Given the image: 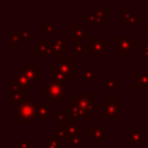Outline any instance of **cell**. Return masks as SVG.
Listing matches in <instances>:
<instances>
[{"instance_id":"obj_1","label":"cell","mask_w":148,"mask_h":148,"mask_svg":"<svg viewBox=\"0 0 148 148\" xmlns=\"http://www.w3.org/2000/svg\"><path fill=\"white\" fill-rule=\"evenodd\" d=\"M36 97L31 98H25L24 101L14 104V118L18 120L21 125L24 124H30L35 125L36 124Z\"/></svg>"},{"instance_id":"obj_2","label":"cell","mask_w":148,"mask_h":148,"mask_svg":"<svg viewBox=\"0 0 148 148\" xmlns=\"http://www.w3.org/2000/svg\"><path fill=\"white\" fill-rule=\"evenodd\" d=\"M67 86L68 83L57 82V81L51 80L50 82H47L45 86L40 88V92L45 94L51 99V103L61 104L62 99L67 97V91H66Z\"/></svg>"},{"instance_id":"obj_3","label":"cell","mask_w":148,"mask_h":148,"mask_svg":"<svg viewBox=\"0 0 148 148\" xmlns=\"http://www.w3.org/2000/svg\"><path fill=\"white\" fill-rule=\"evenodd\" d=\"M114 50L119 51L123 57H128L135 50V36L133 35H117L114 36Z\"/></svg>"},{"instance_id":"obj_4","label":"cell","mask_w":148,"mask_h":148,"mask_svg":"<svg viewBox=\"0 0 148 148\" xmlns=\"http://www.w3.org/2000/svg\"><path fill=\"white\" fill-rule=\"evenodd\" d=\"M103 118L106 119H120V98L119 97H105Z\"/></svg>"},{"instance_id":"obj_5","label":"cell","mask_w":148,"mask_h":148,"mask_svg":"<svg viewBox=\"0 0 148 148\" xmlns=\"http://www.w3.org/2000/svg\"><path fill=\"white\" fill-rule=\"evenodd\" d=\"M92 98H94V92H79L76 97L72 98V102L77 106L82 108L86 112L91 113L99 108V104L92 102Z\"/></svg>"},{"instance_id":"obj_6","label":"cell","mask_w":148,"mask_h":148,"mask_svg":"<svg viewBox=\"0 0 148 148\" xmlns=\"http://www.w3.org/2000/svg\"><path fill=\"white\" fill-rule=\"evenodd\" d=\"M18 71H21L29 80H31L36 84L42 80V68L40 66L36 65V61L34 60H25L24 64L20 66Z\"/></svg>"},{"instance_id":"obj_7","label":"cell","mask_w":148,"mask_h":148,"mask_svg":"<svg viewBox=\"0 0 148 148\" xmlns=\"http://www.w3.org/2000/svg\"><path fill=\"white\" fill-rule=\"evenodd\" d=\"M56 66L67 76H73V73L79 71V68L73 65V56H57Z\"/></svg>"},{"instance_id":"obj_8","label":"cell","mask_w":148,"mask_h":148,"mask_svg":"<svg viewBox=\"0 0 148 148\" xmlns=\"http://www.w3.org/2000/svg\"><path fill=\"white\" fill-rule=\"evenodd\" d=\"M125 140L131 146H146L147 145V131L146 130H132L125 134Z\"/></svg>"},{"instance_id":"obj_9","label":"cell","mask_w":148,"mask_h":148,"mask_svg":"<svg viewBox=\"0 0 148 148\" xmlns=\"http://www.w3.org/2000/svg\"><path fill=\"white\" fill-rule=\"evenodd\" d=\"M87 50L89 56H103L109 50V40H89Z\"/></svg>"},{"instance_id":"obj_10","label":"cell","mask_w":148,"mask_h":148,"mask_svg":"<svg viewBox=\"0 0 148 148\" xmlns=\"http://www.w3.org/2000/svg\"><path fill=\"white\" fill-rule=\"evenodd\" d=\"M66 114L68 117L69 120H76L79 118H82V119H88L89 118V113L86 112L82 108L77 106L76 104H74L73 102H69L67 103L66 105Z\"/></svg>"},{"instance_id":"obj_11","label":"cell","mask_w":148,"mask_h":148,"mask_svg":"<svg viewBox=\"0 0 148 148\" xmlns=\"http://www.w3.org/2000/svg\"><path fill=\"white\" fill-rule=\"evenodd\" d=\"M104 124H94L92 128L88 131V140L92 142L94 146H98L99 141L104 139Z\"/></svg>"},{"instance_id":"obj_12","label":"cell","mask_w":148,"mask_h":148,"mask_svg":"<svg viewBox=\"0 0 148 148\" xmlns=\"http://www.w3.org/2000/svg\"><path fill=\"white\" fill-rule=\"evenodd\" d=\"M14 81H16V82L22 87V89H23V91H24L25 94L30 92L31 89L36 87V83L32 82L31 80H29V79H28L21 71H18V69L14 72Z\"/></svg>"},{"instance_id":"obj_13","label":"cell","mask_w":148,"mask_h":148,"mask_svg":"<svg viewBox=\"0 0 148 148\" xmlns=\"http://www.w3.org/2000/svg\"><path fill=\"white\" fill-rule=\"evenodd\" d=\"M51 47H52L53 56H61V52L67 50V38H66V36L65 35L58 36L54 40H52Z\"/></svg>"},{"instance_id":"obj_14","label":"cell","mask_w":148,"mask_h":148,"mask_svg":"<svg viewBox=\"0 0 148 148\" xmlns=\"http://www.w3.org/2000/svg\"><path fill=\"white\" fill-rule=\"evenodd\" d=\"M82 81L97 83L99 81V73L95 71L92 66H83L82 67Z\"/></svg>"},{"instance_id":"obj_15","label":"cell","mask_w":148,"mask_h":148,"mask_svg":"<svg viewBox=\"0 0 148 148\" xmlns=\"http://www.w3.org/2000/svg\"><path fill=\"white\" fill-rule=\"evenodd\" d=\"M52 103H45V104H36V118L37 119H51Z\"/></svg>"},{"instance_id":"obj_16","label":"cell","mask_w":148,"mask_h":148,"mask_svg":"<svg viewBox=\"0 0 148 148\" xmlns=\"http://www.w3.org/2000/svg\"><path fill=\"white\" fill-rule=\"evenodd\" d=\"M103 82H104L103 92H113L116 90V88L120 87L121 79H120V76H116V77L104 76L103 77Z\"/></svg>"},{"instance_id":"obj_17","label":"cell","mask_w":148,"mask_h":148,"mask_svg":"<svg viewBox=\"0 0 148 148\" xmlns=\"http://www.w3.org/2000/svg\"><path fill=\"white\" fill-rule=\"evenodd\" d=\"M35 52H36V56L38 57H51L53 56L52 53V47L47 45L46 40H36V46H35Z\"/></svg>"},{"instance_id":"obj_18","label":"cell","mask_w":148,"mask_h":148,"mask_svg":"<svg viewBox=\"0 0 148 148\" xmlns=\"http://www.w3.org/2000/svg\"><path fill=\"white\" fill-rule=\"evenodd\" d=\"M51 80L57 81V82H64V83H72L73 82V76H67L65 74H62L57 66H52L51 67Z\"/></svg>"},{"instance_id":"obj_19","label":"cell","mask_w":148,"mask_h":148,"mask_svg":"<svg viewBox=\"0 0 148 148\" xmlns=\"http://www.w3.org/2000/svg\"><path fill=\"white\" fill-rule=\"evenodd\" d=\"M45 148H62L61 139L57 134L45 135Z\"/></svg>"},{"instance_id":"obj_20","label":"cell","mask_w":148,"mask_h":148,"mask_svg":"<svg viewBox=\"0 0 148 148\" xmlns=\"http://www.w3.org/2000/svg\"><path fill=\"white\" fill-rule=\"evenodd\" d=\"M69 123H73L72 120L67 119V120H62V121H56V134L62 140L66 139L67 135V127L69 125Z\"/></svg>"},{"instance_id":"obj_21","label":"cell","mask_w":148,"mask_h":148,"mask_svg":"<svg viewBox=\"0 0 148 148\" xmlns=\"http://www.w3.org/2000/svg\"><path fill=\"white\" fill-rule=\"evenodd\" d=\"M135 87L136 88H148V71L142 73L140 71L135 72Z\"/></svg>"},{"instance_id":"obj_22","label":"cell","mask_w":148,"mask_h":148,"mask_svg":"<svg viewBox=\"0 0 148 148\" xmlns=\"http://www.w3.org/2000/svg\"><path fill=\"white\" fill-rule=\"evenodd\" d=\"M83 124H74L69 123L67 127V135L66 136H73V135H83Z\"/></svg>"},{"instance_id":"obj_23","label":"cell","mask_w":148,"mask_h":148,"mask_svg":"<svg viewBox=\"0 0 148 148\" xmlns=\"http://www.w3.org/2000/svg\"><path fill=\"white\" fill-rule=\"evenodd\" d=\"M25 99V92L20 90V91H10L8 94V102L10 104H17L22 101Z\"/></svg>"},{"instance_id":"obj_24","label":"cell","mask_w":148,"mask_h":148,"mask_svg":"<svg viewBox=\"0 0 148 148\" xmlns=\"http://www.w3.org/2000/svg\"><path fill=\"white\" fill-rule=\"evenodd\" d=\"M73 42V51H72V56H82L84 53V51L87 50V46L83 44V40H77V39H72Z\"/></svg>"},{"instance_id":"obj_25","label":"cell","mask_w":148,"mask_h":148,"mask_svg":"<svg viewBox=\"0 0 148 148\" xmlns=\"http://www.w3.org/2000/svg\"><path fill=\"white\" fill-rule=\"evenodd\" d=\"M83 141V135H73L66 136V143L71 148H79Z\"/></svg>"},{"instance_id":"obj_26","label":"cell","mask_w":148,"mask_h":148,"mask_svg":"<svg viewBox=\"0 0 148 148\" xmlns=\"http://www.w3.org/2000/svg\"><path fill=\"white\" fill-rule=\"evenodd\" d=\"M9 34H10V39H9V44H10V45H13V44H17V43L21 42L22 38H21V34H20V31H17V30H10Z\"/></svg>"},{"instance_id":"obj_27","label":"cell","mask_w":148,"mask_h":148,"mask_svg":"<svg viewBox=\"0 0 148 148\" xmlns=\"http://www.w3.org/2000/svg\"><path fill=\"white\" fill-rule=\"evenodd\" d=\"M40 31H42L43 35H54L56 34V28H54V25H52V24H50L47 22L45 25L42 27Z\"/></svg>"},{"instance_id":"obj_28","label":"cell","mask_w":148,"mask_h":148,"mask_svg":"<svg viewBox=\"0 0 148 148\" xmlns=\"http://www.w3.org/2000/svg\"><path fill=\"white\" fill-rule=\"evenodd\" d=\"M14 148H31V146L28 140H15Z\"/></svg>"},{"instance_id":"obj_29","label":"cell","mask_w":148,"mask_h":148,"mask_svg":"<svg viewBox=\"0 0 148 148\" xmlns=\"http://www.w3.org/2000/svg\"><path fill=\"white\" fill-rule=\"evenodd\" d=\"M140 49H141V52H142V56L140 57V60L141 61H148V40H147L146 45H142Z\"/></svg>"},{"instance_id":"obj_30","label":"cell","mask_w":148,"mask_h":148,"mask_svg":"<svg viewBox=\"0 0 148 148\" xmlns=\"http://www.w3.org/2000/svg\"><path fill=\"white\" fill-rule=\"evenodd\" d=\"M9 90H10V91H20V90H22V91H23L22 87H21L16 81L10 82V84H9Z\"/></svg>"},{"instance_id":"obj_31","label":"cell","mask_w":148,"mask_h":148,"mask_svg":"<svg viewBox=\"0 0 148 148\" xmlns=\"http://www.w3.org/2000/svg\"><path fill=\"white\" fill-rule=\"evenodd\" d=\"M20 34H21V38L22 39H30V34L27 30H21Z\"/></svg>"},{"instance_id":"obj_32","label":"cell","mask_w":148,"mask_h":148,"mask_svg":"<svg viewBox=\"0 0 148 148\" xmlns=\"http://www.w3.org/2000/svg\"><path fill=\"white\" fill-rule=\"evenodd\" d=\"M3 51H1L0 50V67H2L3 66Z\"/></svg>"},{"instance_id":"obj_33","label":"cell","mask_w":148,"mask_h":148,"mask_svg":"<svg viewBox=\"0 0 148 148\" xmlns=\"http://www.w3.org/2000/svg\"><path fill=\"white\" fill-rule=\"evenodd\" d=\"M141 34L143 35H148V25H145V27H142V29H141Z\"/></svg>"},{"instance_id":"obj_34","label":"cell","mask_w":148,"mask_h":148,"mask_svg":"<svg viewBox=\"0 0 148 148\" xmlns=\"http://www.w3.org/2000/svg\"><path fill=\"white\" fill-rule=\"evenodd\" d=\"M146 148H148V145H147V146H146Z\"/></svg>"}]
</instances>
